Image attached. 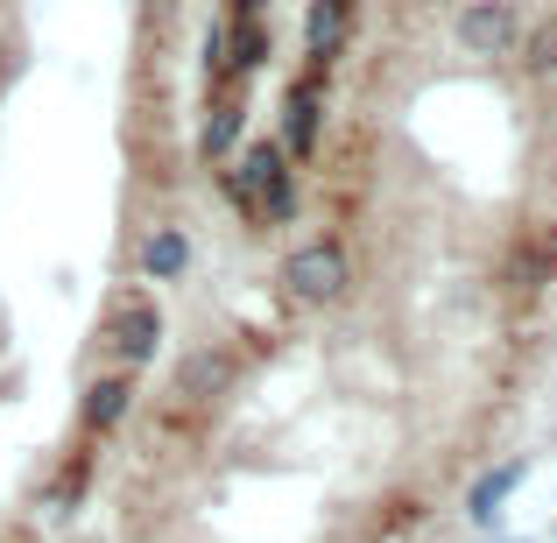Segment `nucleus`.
I'll return each mask as SVG.
<instances>
[{
	"instance_id": "nucleus-3",
	"label": "nucleus",
	"mask_w": 557,
	"mask_h": 543,
	"mask_svg": "<svg viewBox=\"0 0 557 543\" xmlns=\"http://www.w3.org/2000/svg\"><path fill=\"white\" fill-rule=\"evenodd\" d=\"M283 283L297 289L304 304H325V297H339V289H346V255L332 240H311V247H297V255H289Z\"/></svg>"
},
{
	"instance_id": "nucleus-7",
	"label": "nucleus",
	"mask_w": 557,
	"mask_h": 543,
	"mask_svg": "<svg viewBox=\"0 0 557 543\" xmlns=\"http://www.w3.org/2000/svg\"><path fill=\"white\" fill-rule=\"evenodd\" d=\"M318 78L325 71H304L297 92H289V149L297 156H311V141H318Z\"/></svg>"
},
{
	"instance_id": "nucleus-4",
	"label": "nucleus",
	"mask_w": 557,
	"mask_h": 543,
	"mask_svg": "<svg viewBox=\"0 0 557 543\" xmlns=\"http://www.w3.org/2000/svg\"><path fill=\"white\" fill-rule=\"evenodd\" d=\"M516 36H522V22H516L508 0H480V8L459 14V42L473 57H508V50H516Z\"/></svg>"
},
{
	"instance_id": "nucleus-12",
	"label": "nucleus",
	"mask_w": 557,
	"mask_h": 543,
	"mask_svg": "<svg viewBox=\"0 0 557 543\" xmlns=\"http://www.w3.org/2000/svg\"><path fill=\"white\" fill-rule=\"evenodd\" d=\"M205 381H226V360L205 354V360H190V367H184V388H205Z\"/></svg>"
},
{
	"instance_id": "nucleus-9",
	"label": "nucleus",
	"mask_w": 557,
	"mask_h": 543,
	"mask_svg": "<svg viewBox=\"0 0 557 543\" xmlns=\"http://www.w3.org/2000/svg\"><path fill=\"white\" fill-rule=\"evenodd\" d=\"M261 57H269L261 22H240V28H233V50H226V71H261Z\"/></svg>"
},
{
	"instance_id": "nucleus-10",
	"label": "nucleus",
	"mask_w": 557,
	"mask_h": 543,
	"mask_svg": "<svg viewBox=\"0 0 557 543\" xmlns=\"http://www.w3.org/2000/svg\"><path fill=\"white\" fill-rule=\"evenodd\" d=\"M516 480H522V459H516V466H502V473H487V480L473 488V516H494V508L516 494Z\"/></svg>"
},
{
	"instance_id": "nucleus-5",
	"label": "nucleus",
	"mask_w": 557,
	"mask_h": 543,
	"mask_svg": "<svg viewBox=\"0 0 557 543\" xmlns=\"http://www.w3.org/2000/svg\"><path fill=\"white\" fill-rule=\"evenodd\" d=\"M304 42H311V71H325L332 57H339V42H346V0H318Z\"/></svg>"
},
{
	"instance_id": "nucleus-6",
	"label": "nucleus",
	"mask_w": 557,
	"mask_h": 543,
	"mask_svg": "<svg viewBox=\"0 0 557 543\" xmlns=\"http://www.w3.org/2000/svg\"><path fill=\"white\" fill-rule=\"evenodd\" d=\"M141 269H149L156 283H177V275L190 269V240H184L177 226H156L149 247H141Z\"/></svg>"
},
{
	"instance_id": "nucleus-14",
	"label": "nucleus",
	"mask_w": 557,
	"mask_h": 543,
	"mask_svg": "<svg viewBox=\"0 0 557 543\" xmlns=\"http://www.w3.org/2000/svg\"><path fill=\"white\" fill-rule=\"evenodd\" d=\"M261 8H269V0H233V14H240V22H261Z\"/></svg>"
},
{
	"instance_id": "nucleus-8",
	"label": "nucleus",
	"mask_w": 557,
	"mask_h": 543,
	"mask_svg": "<svg viewBox=\"0 0 557 543\" xmlns=\"http://www.w3.org/2000/svg\"><path fill=\"white\" fill-rule=\"evenodd\" d=\"M127 395H135V388H127L121 374H113V381H99V388L85 395V423H92V431H113V423L127 417Z\"/></svg>"
},
{
	"instance_id": "nucleus-11",
	"label": "nucleus",
	"mask_w": 557,
	"mask_h": 543,
	"mask_svg": "<svg viewBox=\"0 0 557 543\" xmlns=\"http://www.w3.org/2000/svg\"><path fill=\"white\" fill-rule=\"evenodd\" d=\"M233 135H240V99H219V113L205 121V156H226Z\"/></svg>"
},
{
	"instance_id": "nucleus-2",
	"label": "nucleus",
	"mask_w": 557,
	"mask_h": 543,
	"mask_svg": "<svg viewBox=\"0 0 557 543\" xmlns=\"http://www.w3.org/2000/svg\"><path fill=\"white\" fill-rule=\"evenodd\" d=\"M156 340H163V311H156L149 297H121L107 311V354L121 367H141L156 354Z\"/></svg>"
},
{
	"instance_id": "nucleus-13",
	"label": "nucleus",
	"mask_w": 557,
	"mask_h": 543,
	"mask_svg": "<svg viewBox=\"0 0 557 543\" xmlns=\"http://www.w3.org/2000/svg\"><path fill=\"white\" fill-rule=\"evenodd\" d=\"M530 64H536V71L557 64V36H536V57H530Z\"/></svg>"
},
{
	"instance_id": "nucleus-1",
	"label": "nucleus",
	"mask_w": 557,
	"mask_h": 543,
	"mask_svg": "<svg viewBox=\"0 0 557 543\" xmlns=\"http://www.w3.org/2000/svg\"><path fill=\"white\" fill-rule=\"evenodd\" d=\"M233 198L247 205V212H289V163L275 141H255V149L240 156V170H233Z\"/></svg>"
}]
</instances>
